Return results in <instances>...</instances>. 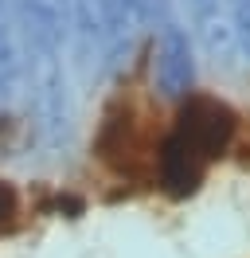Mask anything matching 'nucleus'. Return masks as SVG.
I'll return each mask as SVG.
<instances>
[{
  "mask_svg": "<svg viewBox=\"0 0 250 258\" xmlns=\"http://www.w3.org/2000/svg\"><path fill=\"white\" fill-rule=\"evenodd\" d=\"M8 215H16V196H12L8 184H0V223H4Z\"/></svg>",
  "mask_w": 250,
  "mask_h": 258,
  "instance_id": "nucleus-4",
  "label": "nucleus"
},
{
  "mask_svg": "<svg viewBox=\"0 0 250 258\" xmlns=\"http://www.w3.org/2000/svg\"><path fill=\"white\" fill-rule=\"evenodd\" d=\"M238 117L215 94H188L172 129L156 145V176L168 196H192L207 168L231 149Z\"/></svg>",
  "mask_w": 250,
  "mask_h": 258,
  "instance_id": "nucleus-1",
  "label": "nucleus"
},
{
  "mask_svg": "<svg viewBox=\"0 0 250 258\" xmlns=\"http://www.w3.org/2000/svg\"><path fill=\"white\" fill-rule=\"evenodd\" d=\"M98 157L117 168V172H133L145 157V129H141V113L133 102H117L109 106L106 121L98 129Z\"/></svg>",
  "mask_w": 250,
  "mask_h": 258,
  "instance_id": "nucleus-2",
  "label": "nucleus"
},
{
  "mask_svg": "<svg viewBox=\"0 0 250 258\" xmlns=\"http://www.w3.org/2000/svg\"><path fill=\"white\" fill-rule=\"evenodd\" d=\"M153 82L164 98H188L192 94V43L188 35L168 24L156 39V59H153Z\"/></svg>",
  "mask_w": 250,
  "mask_h": 258,
  "instance_id": "nucleus-3",
  "label": "nucleus"
}]
</instances>
